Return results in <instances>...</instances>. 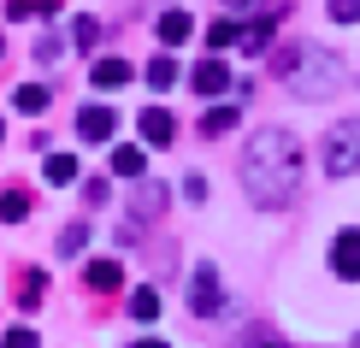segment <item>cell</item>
Segmentation results:
<instances>
[{
    "mask_svg": "<svg viewBox=\"0 0 360 348\" xmlns=\"http://www.w3.org/2000/svg\"><path fill=\"white\" fill-rule=\"evenodd\" d=\"M325 12H331L337 24H354L360 18V0H325Z\"/></svg>",
    "mask_w": 360,
    "mask_h": 348,
    "instance_id": "obj_26",
    "label": "cell"
},
{
    "mask_svg": "<svg viewBox=\"0 0 360 348\" xmlns=\"http://www.w3.org/2000/svg\"><path fill=\"white\" fill-rule=\"evenodd\" d=\"M236 36H243V30H236L231 18H213V30H207V48L224 53V48H236Z\"/></svg>",
    "mask_w": 360,
    "mask_h": 348,
    "instance_id": "obj_21",
    "label": "cell"
},
{
    "mask_svg": "<svg viewBox=\"0 0 360 348\" xmlns=\"http://www.w3.org/2000/svg\"><path fill=\"white\" fill-rule=\"evenodd\" d=\"M130 348H172V342H160V337H142V342H130Z\"/></svg>",
    "mask_w": 360,
    "mask_h": 348,
    "instance_id": "obj_30",
    "label": "cell"
},
{
    "mask_svg": "<svg viewBox=\"0 0 360 348\" xmlns=\"http://www.w3.org/2000/svg\"><path fill=\"white\" fill-rule=\"evenodd\" d=\"M278 18H283V12H260V18H254V24L243 30V36H236V48H243V53H254V59H260L266 48H272V30H278Z\"/></svg>",
    "mask_w": 360,
    "mask_h": 348,
    "instance_id": "obj_12",
    "label": "cell"
},
{
    "mask_svg": "<svg viewBox=\"0 0 360 348\" xmlns=\"http://www.w3.org/2000/svg\"><path fill=\"white\" fill-rule=\"evenodd\" d=\"M83 248H89V224H65V231H59V254L71 260V254H83Z\"/></svg>",
    "mask_w": 360,
    "mask_h": 348,
    "instance_id": "obj_23",
    "label": "cell"
},
{
    "mask_svg": "<svg viewBox=\"0 0 360 348\" xmlns=\"http://www.w3.org/2000/svg\"><path fill=\"white\" fill-rule=\"evenodd\" d=\"M83 283L107 295V290H118V283H124V266H118V260H89V266H83Z\"/></svg>",
    "mask_w": 360,
    "mask_h": 348,
    "instance_id": "obj_13",
    "label": "cell"
},
{
    "mask_svg": "<svg viewBox=\"0 0 360 348\" xmlns=\"http://www.w3.org/2000/svg\"><path fill=\"white\" fill-rule=\"evenodd\" d=\"M0 219H6V224H18V219H30V195H18V189H6V195H0Z\"/></svg>",
    "mask_w": 360,
    "mask_h": 348,
    "instance_id": "obj_22",
    "label": "cell"
},
{
    "mask_svg": "<svg viewBox=\"0 0 360 348\" xmlns=\"http://www.w3.org/2000/svg\"><path fill=\"white\" fill-rule=\"evenodd\" d=\"M136 71H130V59H118V53H107V59H95V71H89V83L101 89V95H118Z\"/></svg>",
    "mask_w": 360,
    "mask_h": 348,
    "instance_id": "obj_10",
    "label": "cell"
},
{
    "mask_svg": "<svg viewBox=\"0 0 360 348\" xmlns=\"http://www.w3.org/2000/svg\"><path fill=\"white\" fill-rule=\"evenodd\" d=\"M71 48H77V53H95V48H101V18L77 12V18H71Z\"/></svg>",
    "mask_w": 360,
    "mask_h": 348,
    "instance_id": "obj_15",
    "label": "cell"
},
{
    "mask_svg": "<svg viewBox=\"0 0 360 348\" xmlns=\"http://www.w3.org/2000/svg\"><path fill=\"white\" fill-rule=\"evenodd\" d=\"M278 77L290 83L295 101H331L337 89L349 83V59L331 53V48H307V41H295V48L278 59Z\"/></svg>",
    "mask_w": 360,
    "mask_h": 348,
    "instance_id": "obj_2",
    "label": "cell"
},
{
    "mask_svg": "<svg viewBox=\"0 0 360 348\" xmlns=\"http://www.w3.org/2000/svg\"><path fill=\"white\" fill-rule=\"evenodd\" d=\"M224 6H231V12H248V6H254V0H224Z\"/></svg>",
    "mask_w": 360,
    "mask_h": 348,
    "instance_id": "obj_31",
    "label": "cell"
},
{
    "mask_svg": "<svg viewBox=\"0 0 360 348\" xmlns=\"http://www.w3.org/2000/svg\"><path fill=\"white\" fill-rule=\"evenodd\" d=\"M112 177H130V183H136V177H142V148L118 142V148H112Z\"/></svg>",
    "mask_w": 360,
    "mask_h": 348,
    "instance_id": "obj_18",
    "label": "cell"
},
{
    "mask_svg": "<svg viewBox=\"0 0 360 348\" xmlns=\"http://www.w3.org/2000/svg\"><path fill=\"white\" fill-rule=\"evenodd\" d=\"M0 348H41V337H36L30 325H12V330H6V342H0Z\"/></svg>",
    "mask_w": 360,
    "mask_h": 348,
    "instance_id": "obj_25",
    "label": "cell"
},
{
    "mask_svg": "<svg viewBox=\"0 0 360 348\" xmlns=\"http://www.w3.org/2000/svg\"><path fill=\"white\" fill-rule=\"evenodd\" d=\"M177 77H184V71H177V59H172V53L148 59V89H160V95H166V89H177Z\"/></svg>",
    "mask_w": 360,
    "mask_h": 348,
    "instance_id": "obj_16",
    "label": "cell"
},
{
    "mask_svg": "<svg viewBox=\"0 0 360 348\" xmlns=\"http://www.w3.org/2000/svg\"><path fill=\"white\" fill-rule=\"evenodd\" d=\"M41 177H48L53 189H71V183L83 177V165L71 160V154H48V165H41Z\"/></svg>",
    "mask_w": 360,
    "mask_h": 348,
    "instance_id": "obj_14",
    "label": "cell"
},
{
    "mask_svg": "<svg viewBox=\"0 0 360 348\" xmlns=\"http://www.w3.org/2000/svg\"><path fill=\"white\" fill-rule=\"evenodd\" d=\"M231 124H236V107H207V112H201V136H207V142H213V136H224Z\"/></svg>",
    "mask_w": 360,
    "mask_h": 348,
    "instance_id": "obj_20",
    "label": "cell"
},
{
    "mask_svg": "<svg viewBox=\"0 0 360 348\" xmlns=\"http://www.w3.org/2000/svg\"><path fill=\"white\" fill-rule=\"evenodd\" d=\"M189 89H195V95H207V101H213V95H224V89H231V65H224L219 53H207L201 65L189 71Z\"/></svg>",
    "mask_w": 360,
    "mask_h": 348,
    "instance_id": "obj_6",
    "label": "cell"
},
{
    "mask_svg": "<svg viewBox=\"0 0 360 348\" xmlns=\"http://www.w3.org/2000/svg\"><path fill=\"white\" fill-rule=\"evenodd\" d=\"M48 89H41V83H18V89H12V107H18V112H30V118H36V112H48Z\"/></svg>",
    "mask_w": 360,
    "mask_h": 348,
    "instance_id": "obj_17",
    "label": "cell"
},
{
    "mask_svg": "<svg viewBox=\"0 0 360 348\" xmlns=\"http://www.w3.org/2000/svg\"><path fill=\"white\" fill-rule=\"evenodd\" d=\"M166 201H172V195H166V183H160V177H136V195H130V219H154V213H166Z\"/></svg>",
    "mask_w": 360,
    "mask_h": 348,
    "instance_id": "obj_8",
    "label": "cell"
},
{
    "mask_svg": "<svg viewBox=\"0 0 360 348\" xmlns=\"http://www.w3.org/2000/svg\"><path fill=\"white\" fill-rule=\"evenodd\" d=\"M0 48H6V41H0Z\"/></svg>",
    "mask_w": 360,
    "mask_h": 348,
    "instance_id": "obj_32",
    "label": "cell"
},
{
    "mask_svg": "<svg viewBox=\"0 0 360 348\" xmlns=\"http://www.w3.org/2000/svg\"><path fill=\"white\" fill-rule=\"evenodd\" d=\"M41 290H48V278H41V271H30V278H24V307H36Z\"/></svg>",
    "mask_w": 360,
    "mask_h": 348,
    "instance_id": "obj_27",
    "label": "cell"
},
{
    "mask_svg": "<svg viewBox=\"0 0 360 348\" xmlns=\"http://www.w3.org/2000/svg\"><path fill=\"white\" fill-rule=\"evenodd\" d=\"M219 307H224L219 271H213V266H195V278H189V313H195V319H213Z\"/></svg>",
    "mask_w": 360,
    "mask_h": 348,
    "instance_id": "obj_4",
    "label": "cell"
},
{
    "mask_svg": "<svg viewBox=\"0 0 360 348\" xmlns=\"http://www.w3.org/2000/svg\"><path fill=\"white\" fill-rule=\"evenodd\" d=\"M243 195L254 207H290L302 195V148L290 130H254L243 148Z\"/></svg>",
    "mask_w": 360,
    "mask_h": 348,
    "instance_id": "obj_1",
    "label": "cell"
},
{
    "mask_svg": "<svg viewBox=\"0 0 360 348\" xmlns=\"http://www.w3.org/2000/svg\"><path fill=\"white\" fill-rule=\"evenodd\" d=\"M130 319L154 325L160 319V290H130Z\"/></svg>",
    "mask_w": 360,
    "mask_h": 348,
    "instance_id": "obj_19",
    "label": "cell"
},
{
    "mask_svg": "<svg viewBox=\"0 0 360 348\" xmlns=\"http://www.w3.org/2000/svg\"><path fill=\"white\" fill-rule=\"evenodd\" d=\"M154 36H160V48H184V41L195 36V18H189V12L184 6H166V12H160V24H154Z\"/></svg>",
    "mask_w": 360,
    "mask_h": 348,
    "instance_id": "obj_9",
    "label": "cell"
},
{
    "mask_svg": "<svg viewBox=\"0 0 360 348\" xmlns=\"http://www.w3.org/2000/svg\"><path fill=\"white\" fill-rule=\"evenodd\" d=\"M325 172L331 177H354L360 172V118H342V124L325 130Z\"/></svg>",
    "mask_w": 360,
    "mask_h": 348,
    "instance_id": "obj_3",
    "label": "cell"
},
{
    "mask_svg": "<svg viewBox=\"0 0 360 348\" xmlns=\"http://www.w3.org/2000/svg\"><path fill=\"white\" fill-rule=\"evenodd\" d=\"M236 348H290V342H283L278 330H266V325H254V330H243V342H236Z\"/></svg>",
    "mask_w": 360,
    "mask_h": 348,
    "instance_id": "obj_24",
    "label": "cell"
},
{
    "mask_svg": "<svg viewBox=\"0 0 360 348\" xmlns=\"http://www.w3.org/2000/svg\"><path fill=\"white\" fill-rule=\"evenodd\" d=\"M331 271L342 283H360V231H354V224L331 236Z\"/></svg>",
    "mask_w": 360,
    "mask_h": 348,
    "instance_id": "obj_5",
    "label": "cell"
},
{
    "mask_svg": "<svg viewBox=\"0 0 360 348\" xmlns=\"http://www.w3.org/2000/svg\"><path fill=\"white\" fill-rule=\"evenodd\" d=\"M184 195H189V201H207V177L189 172V177H184Z\"/></svg>",
    "mask_w": 360,
    "mask_h": 348,
    "instance_id": "obj_28",
    "label": "cell"
},
{
    "mask_svg": "<svg viewBox=\"0 0 360 348\" xmlns=\"http://www.w3.org/2000/svg\"><path fill=\"white\" fill-rule=\"evenodd\" d=\"M112 130H118V112L112 107H83L77 112V136H83V142H112Z\"/></svg>",
    "mask_w": 360,
    "mask_h": 348,
    "instance_id": "obj_11",
    "label": "cell"
},
{
    "mask_svg": "<svg viewBox=\"0 0 360 348\" xmlns=\"http://www.w3.org/2000/svg\"><path fill=\"white\" fill-rule=\"evenodd\" d=\"M36 12V0H6V18H30Z\"/></svg>",
    "mask_w": 360,
    "mask_h": 348,
    "instance_id": "obj_29",
    "label": "cell"
},
{
    "mask_svg": "<svg viewBox=\"0 0 360 348\" xmlns=\"http://www.w3.org/2000/svg\"><path fill=\"white\" fill-rule=\"evenodd\" d=\"M136 130H142V148H172V142H177V118H172L166 107H148V112L136 118Z\"/></svg>",
    "mask_w": 360,
    "mask_h": 348,
    "instance_id": "obj_7",
    "label": "cell"
}]
</instances>
